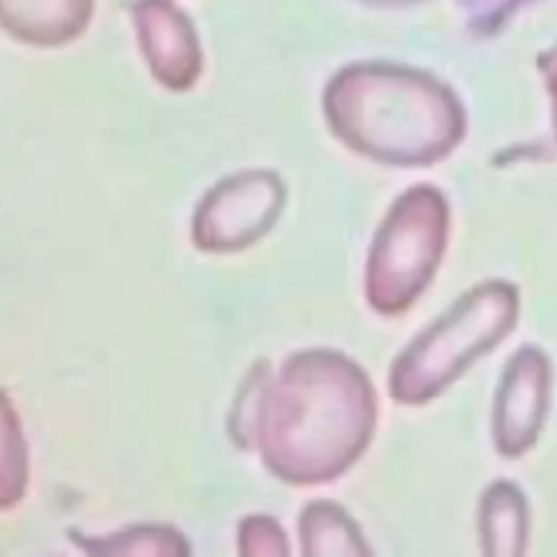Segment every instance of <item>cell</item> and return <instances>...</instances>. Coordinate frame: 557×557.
Returning <instances> with one entry per match:
<instances>
[{
	"label": "cell",
	"mask_w": 557,
	"mask_h": 557,
	"mask_svg": "<svg viewBox=\"0 0 557 557\" xmlns=\"http://www.w3.org/2000/svg\"><path fill=\"white\" fill-rule=\"evenodd\" d=\"M444 215L433 191H411L389 213L368 263V298L376 309H403L429 281L442 248Z\"/></svg>",
	"instance_id": "obj_3"
},
{
	"label": "cell",
	"mask_w": 557,
	"mask_h": 557,
	"mask_svg": "<svg viewBox=\"0 0 557 557\" xmlns=\"http://www.w3.org/2000/svg\"><path fill=\"white\" fill-rule=\"evenodd\" d=\"M372 422L366 374L335 352L311 350L287 359L276 379L265 366L250 372L231 433L276 476L309 485L342 474L368 444Z\"/></svg>",
	"instance_id": "obj_1"
},
{
	"label": "cell",
	"mask_w": 557,
	"mask_h": 557,
	"mask_svg": "<svg viewBox=\"0 0 557 557\" xmlns=\"http://www.w3.org/2000/svg\"><path fill=\"white\" fill-rule=\"evenodd\" d=\"M85 544V542H83ZM89 553L102 555H181L187 553V546L181 535L170 529H133L122 535L102 540L98 544H85Z\"/></svg>",
	"instance_id": "obj_8"
},
{
	"label": "cell",
	"mask_w": 557,
	"mask_h": 557,
	"mask_svg": "<svg viewBox=\"0 0 557 557\" xmlns=\"http://www.w3.org/2000/svg\"><path fill=\"white\" fill-rule=\"evenodd\" d=\"M507 385H503V400L498 413V442L509 455H516L533 440L537 413L542 416L544 400V366L535 352L518 355L511 363Z\"/></svg>",
	"instance_id": "obj_5"
},
{
	"label": "cell",
	"mask_w": 557,
	"mask_h": 557,
	"mask_svg": "<svg viewBox=\"0 0 557 557\" xmlns=\"http://www.w3.org/2000/svg\"><path fill=\"white\" fill-rule=\"evenodd\" d=\"M239 553L242 555H285L287 544L276 520L255 516L244 520L239 529Z\"/></svg>",
	"instance_id": "obj_9"
},
{
	"label": "cell",
	"mask_w": 557,
	"mask_h": 557,
	"mask_svg": "<svg viewBox=\"0 0 557 557\" xmlns=\"http://www.w3.org/2000/svg\"><path fill=\"white\" fill-rule=\"evenodd\" d=\"M302 553L307 555H355L366 553L350 520L331 503H311L300 516Z\"/></svg>",
	"instance_id": "obj_6"
},
{
	"label": "cell",
	"mask_w": 557,
	"mask_h": 557,
	"mask_svg": "<svg viewBox=\"0 0 557 557\" xmlns=\"http://www.w3.org/2000/svg\"><path fill=\"white\" fill-rule=\"evenodd\" d=\"M283 187L274 174L255 172L211 189L194 215V242L205 250H237L259 239L276 220Z\"/></svg>",
	"instance_id": "obj_4"
},
{
	"label": "cell",
	"mask_w": 557,
	"mask_h": 557,
	"mask_svg": "<svg viewBox=\"0 0 557 557\" xmlns=\"http://www.w3.org/2000/svg\"><path fill=\"white\" fill-rule=\"evenodd\" d=\"M28 481V455L17 413L0 392V509L13 507Z\"/></svg>",
	"instance_id": "obj_7"
},
{
	"label": "cell",
	"mask_w": 557,
	"mask_h": 557,
	"mask_svg": "<svg viewBox=\"0 0 557 557\" xmlns=\"http://www.w3.org/2000/svg\"><path fill=\"white\" fill-rule=\"evenodd\" d=\"M513 307L516 298L503 285L468 294L398 359L392 376L394 394L403 400H418L437 392L468 359L507 333Z\"/></svg>",
	"instance_id": "obj_2"
},
{
	"label": "cell",
	"mask_w": 557,
	"mask_h": 557,
	"mask_svg": "<svg viewBox=\"0 0 557 557\" xmlns=\"http://www.w3.org/2000/svg\"><path fill=\"white\" fill-rule=\"evenodd\" d=\"M396 2H398V0H396Z\"/></svg>",
	"instance_id": "obj_10"
}]
</instances>
